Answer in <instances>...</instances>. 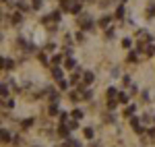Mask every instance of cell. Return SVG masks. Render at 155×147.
I'll list each match as a JSON object with an SVG mask.
<instances>
[{
    "label": "cell",
    "instance_id": "obj_1",
    "mask_svg": "<svg viewBox=\"0 0 155 147\" xmlns=\"http://www.w3.org/2000/svg\"><path fill=\"white\" fill-rule=\"evenodd\" d=\"M79 27H81V29H91V27H93V19H91L89 15H81V17H79Z\"/></svg>",
    "mask_w": 155,
    "mask_h": 147
},
{
    "label": "cell",
    "instance_id": "obj_2",
    "mask_svg": "<svg viewBox=\"0 0 155 147\" xmlns=\"http://www.w3.org/2000/svg\"><path fill=\"white\" fill-rule=\"evenodd\" d=\"M58 21H60V12H52V15H48V17L41 19V23L46 25V27H52L54 23H58Z\"/></svg>",
    "mask_w": 155,
    "mask_h": 147
},
{
    "label": "cell",
    "instance_id": "obj_3",
    "mask_svg": "<svg viewBox=\"0 0 155 147\" xmlns=\"http://www.w3.org/2000/svg\"><path fill=\"white\" fill-rule=\"evenodd\" d=\"M130 124H132V129H134L137 135H145V133H147V131L143 129V124H141V120H139L137 116H132V118H130Z\"/></svg>",
    "mask_w": 155,
    "mask_h": 147
},
{
    "label": "cell",
    "instance_id": "obj_4",
    "mask_svg": "<svg viewBox=\"0 0 155 147\" xmlns=\"http://www.w3.org/2000/svg\"><path fill=\"white\" fill-rule=\"evenodd\" d=\"M68 133H71V126H68V124H62V126L58 129V135H60V137H64V139L68 137Z\"/></svg>",
    "mask_w": 155,
    "mask_h": 147
},
{
    "label": "cell",
    "instance_id": "obj_5",
    "mask_svg": "<svg viewBox=\"0 0 155 147\" xmlns=\"http://www.w3.org/2000/svg\"><path fill=\"white\" fill-rule=\"evenodd\" d=\"M137 37H139V42H141V39H143V42H151V35H149L145 29H141V31L137 33Z\"/></svg>",
    "mask_w": 155,
    "mask_h": 147
},
{
    "label": "cell",
    "instance_id": "obj_6",
    "mask_svg": "<svg viewBox=\"0 0 155 147\" xmlns=\"http://www.w3.org/2000/svg\"><path fill=\"white\" fill-rule=\"evenodd\" d=\"M153 139H155V129H149L147 135H143V141H145V143H149V141H153Z\"/></svg>",
    "mask_w": 155,
    "mask_h": 147
},
{
    "label": "cell",
    "instance_id": "obj_7",
    "mask_svg": "<svg viewBox=\"0 0 155 147\" xmlns=\"http://www.w3.org/2000/svg\"><path fill=\"white\" fill-rule=\"evenodd\" d=\"M83 83L85 85H91V83H93V73H89V71L83 73Z\"/></svg>",
    "mask_w": 155,
    "mask_h": 147
},
{
    "label": "cell",
    "instance_id": "obj_8",
    "mask_svg": "<svg viewBox=\"0 0 155 147\" xmlns=\"http://www.w3.org/2000/svg\"><path fill=\"white\" fill-rule=\"evenodd\" d=\"M145 15H147V19H153L155 17V2H151V4L147 6V12H145Z\"/></svg>",
    "mask_w": 155,
    "mask_h": 147
},
{
    "label": "cell",
    "instance_id": "obj_9",
    "mask_svg": "<svg viewBox=\"0 0 155 147\" xmlns=\"http://www.w3.org/2000/svg\"><path fill=\"white\" fill-rule=\"evenodd\" d=\"M12 64H15V62H12L11 58H2V68H4V71H11Z\"/></svg>",
    "mask_w": 155,
    "mask_h": 147
},
{
    "label": "cell",
    "instance_id": "obj_10",
    "mask_svg": "<svg viewBox=\"0 0 155 147\" xmlns=\"http://www.w3.org/2000/svg\"><path fill=\"white\" fill-rule=\"evenodd\" d=\"M48 112H50V116H56V114H58V102H52V106L48 108Z\"/></svg>",
    "mask_w": 155,
    "mask_h": 147
},
{
    "label": "cell",
    "instance_id": "obj_11",
    "mask_svg": "<svg viewBox=\"0 0 155 147\" xmlns=\"http://www.w3.org/2000/svg\"><path fill=\"white\" fill-rule=\"evenodd\" d=\"M71 12L72 15H79V12H81V2H72L71 4Z\"/></svg>",
    "mask_w": 155,
    "mask_h": 147
},
{
    "label": "cell",
    "instance_id": "obj_12",
    "mask_svg": "<svg viewBox=\"0 0 155 147\" xmlns=\"http://www.w3.org/2000/svg\"><path fill=\"white\" fill-rule=\"evenodd\" d=\"M110 21H112V17H101V21H99V27H101V29H107Z\"/></svg>",
    "mask_w": 155,
    "mask_h": 147
},
{
    "label": "cell",
    "instance_id": "obj_13",
    "mask_svg": "<svg viewBox=\"0 0 155 147\" xmlns=\"http://www.w3.org/2000/svg\"><path fill=\"white\" fill-rule=\"evenodd\" d=\"M71 0H60V8H62V11H71Z\"/></svg>",
    "mask_w": 155,
    "mask_h": 147
},
{
    "label": "cell",
    "instance_id": "obj_14",
    "mask_svg": "<svg viewBox=\"0 0 155 147\" xmlns=\"http://www.w3.org/2000/svg\"><path fill=\"white\" fill-rule=\"evenodd\" d=\"M11 139H12V135L8 133V131H6V129H2V141H4V143H8Z\"/></svg>",
    "mask_w": 155,
    "mask_h": 147
},
{
    "label": "cell",
    "instance_id": "obj_15",
    "mask_svg": "<svg viewBox=\"0 0 155 147\" xmlns=\"http://www.w3.org/2000/svg\"><path fill=\"white\" fill-rule=\"evenodd\" d=\"M114 98H118V91H116L114 87H110V89H107V99H114Z\"/></svg>",
    "mask_w": 155,
    "mask_h": 147
},
{
    "label": "cell",
    "instance_id": "obj_16",
    "mask_svg": "<svg viewBox=\"0 0 155 147\" xmlns=\"http://www.w3.org/2000/svg\"><path fill=\"white\" fill-rule=\"evenodd\" d=\"M52 75H54V79H58V81L62 79V71H60L58 66H54V68H52Z\"/></svg>",
    "mask_w": 155,
    "mask_h": 147
},
{
    "label": "cell",
    "instance_id": "obj_17",
    "mask_svg": "<svg viewBox=\"0 0 155 147\" xmlns=\"http://www.w3.org/2000/svg\"><path fill=\"white\" fill-rule=\"evenodd\" d=\"M118 104H128V95H126V93H118Z\"/></svg>",
    "mask_w": 155,
    "mask_h": 147
},
{
    "label": "cell",
    "instance_id": "obj_18",
    "mask_svg": "<svg viewBox=\"0 0 155 147\" xmlns=\"http://www.w3.org/2000/svg\"><path fill=\"white\" fill-rule=\"evenodd\" d=\"M21 17H23L21 12H15V15H12V19H11L12 25H19V23H21Z\"/></svg>",
    "mask_w": 155,
    "mask_h": 147
},
{
    "label": "cell",
    "instance_id": "obj_19",
    "mask_svg": "<svg viewBox=\"0 0 155 147\" xmlns=\"http://www.w3.org/2000/svg\"><path fill=\"white\" fill-rule=\"evenodd\" d=\"M66 68H77V62L72 60L71 56H68V58H66Z\"/></svg>",
    "mask_w": 155,
    "mask_h": 147
},
{
    "label": "cell",
    "instance_id": "obj_20",
    "mask_svg": "<svg viewBox=\"0 0 155 147\" xmlns=\"http://www.w3.org/2000/svg\"><path fill=\"white\" fill-rule=\"evenodd\" d=\"M145 54H147V56H153V54H155V46H151V44H149V46L145 48Z\"/></svg>",
    "mask_w": 155,
    "mask_h": 147
},
{
    "label": "cell",
    "instance_id": "obj_21",
    "mask_svg": "<svg viewBox=\"0 0 155 147\" xmlns=\"http://www.w3.org/2000/svg\"><path fill=\"white\" fill-rule=\"evenodd\" d=\"M71 116L74 118V120H81V118H83V112H81V110H74V112L71 114Z\"/></svg>",
    "mask_w": 155,
    "mask_h": 147
},
{
    "label": "cell",
    "instance_id": "obj_22",
    "mask_svg": "<svg viewBox=\"0 0 155 147\" xmlns=\"http://www.w3.org/2000/svg\"><path fill=\"white\" fill-rule=\"evenodd\" d=\"M116 19H124V6H118V11H116Z\"/></svg>",
    "mask_w": 155,
    "mask_h": 147
},
{
    "label": "cell",
    "instance_id": "obj_23",
    "mask_svg": "<svg viewBox=\"0 0 155 147\" xmlns=\"http://www.w3.org/2000/svg\"><path fill=\"white\" fill-rule=\"evenodd\" d=\"M134 114V106H126V110H124V116H132Z\"/></svg>",
    "mask_w": 155,
    "mask_h": 147
},
{
    "label": "cell",
    "instance_id": "obj_24",
    "mask_svg": "<svg viewBox=\"0 0 155 147\" xmlns=\"http://www.w3.org/2000/svg\"><path fill=\"white\" fill-rule=\"evenodd\" d=\"M85 137H87V139H93V129H91V126L85 129Z\"/></svg>",
    "mask_w": 155,
    "mask_h": 147
},
{
    "label": "cell",
    "instance_id": "obj_25",
    "mask_svg": "<svg viewBox=\"0 0 155 147\" xmlns=\"http://www.w3.org/2000/svg\"><path fill=\"white\" fill-rule=\"evenodd\" d=\"M58 87H60V89H68V81L60 79V81H58Z\"/></svg>",
    "mask_w": 155,
    "mask_h": 147
},
{
    "label": "cell",
    "instance_id": "obj_26",
    "mask_svg": "<svg viewBox=\"0 0 155 147\" xmlns=\"http://www.w3.org/2000/svg\"><path fill=\"white\" fill-rule=\"evenodd\" d=\"M60 62H62V56H60V54H58V56H54V58H52V64H54V66H58Z\"/></svg>",
    "mask_w": 155,
    "mask_h": 147
},
{
    "label": "cell",
    "instance_id": "obj_27",
    "mask_svg": "<svg viewBox=\"0 0 155 147\" xmlns=\"http://www.w3.org/2000/svg\"><path fill=\"white\" fill-rule=\"evenodd\" d=\"M31 6H33V11H39V8H41V0H33Z\"/></svg>",
    "mask_w": 155,
    "mask_h": 147
},
{
    "label": "cell",
    "instance_id": "obj_28",
    "mask_svg": "<svg viewBox=\"0 0 155 147\" xmlns=\"http://www.w3.org/2000/svg\"><path fill=\"white\" fill-rule=\"evenodd\" d=\"M116 104H118V99H110V102H107V108H110V110H114V108H116Z\"/></svg>",
    "mask_w": 155,
    "mask_h": 147
},
{
    "label": "cell",
    "instance_id": "obj_29",
    "mask_svg": "<svg viewBox=\"0 0 155 147\" xmlns=\"http://www.w3.org/2000/svg\"><path fill=\"white\" fill-rule=\"evenodd\" d=\"M60 122H68V114L66 112H60Z\"/></svg>",
    "mask_w": 155,
    "mask_h": 147
},
{
    "label": "cell",
    "instance_id": "obj_30",
    "mask_svg": "<svg viewBox=\"0 0 155 147\" xmlns=\"http://www.w3.org/2000/svg\"><path fill=\"white\" fill-rule=\"evenodd\" d=\"M2 104H4V108H12V99H8V98H4Z\"/></svg>",
    "mask_w": 155,
    "mask_h": 147
},
{
    "label": "cell",
    "instance_id": "obj_31",
    "mask_svg": "<svg viewBox=\"0 0 155 147\" xmlns=\"http://www.w3.org/2000/svg\"><path fill=\"white\" fill-rule=\"evenodd\" d=\"M128 62H137V52H130L128 54Z\"/></svg>",
    "mask_w": 155,
    "mask_h": 147
},
{
    "label": "cell",
    "instance_id": "obj_32",
    "mask_svg": "<svg viewBox=\"0 0 155 147\" xmlns=\"http://www.w3.org/2000/svg\"><path fill=\"white\" fill-rule=\"evenodd\" d=\"M17 6H19V11H27V8H29L25 2H17Z\"/></svg>",
    "mask_w": 155,
    "mask_h": 147
},
{
    "label": "cell",
    "instance_id": "obj_33",
    "mask_svg": "<svg viewBox=\"0 0 155 147\" xmlns=\"http://www.w3.org/2000/svg\"><path fill=\"white\" fill-rule=\"evenodd\" d=\"M83 99H91V91L85 89V91H83Z\"/></svg>",
    "mask_w": 155,
    "mask_h": 147
},
{
    "label": "cell",
    "instance_id": "obj_34",
    "mask_svg": "<svg viewBox=\"0 0 155 147\" xmlns=\"http://www.w3.org/2000/svg\"><path fill=\"white\" fill-rule=\"evenodd\" d=\"M130 44H132L130 39H122V46H124V48H130Z\"/></svg>",
    "mask_w": 155,
    "mask_h": 147
},
{
    "label": "cell",
    "instance_id": "obj_35",
    "mask_svg": "<svg viewBox=\"0 0 155 147\" xmlns=\"http://www.w3.org/2000/svg\"><path fill=\"white\" fill-rule=\"evenodd\" d=\"M0 91H2V99L6 98V93H8V89H6V85H2V89H0Z\"/></svg>",
    "mask_w": 155,
    "mask_h": 147
},
{
    "label": "cell",
    "instance_id": "obj_36",
    "mask_svg": "<svg viewBox=\"0 0 155 147\" xmlns=\"http://www.w3.org/2000/svg\"><path fill=\"white\" fill-rule=\"evenodd\" d=\"M106 37H110V39H112V37H114V31H112V29H107V31H106Z\"/></svg>",
    "mask_w": 155,
    "mask_h": 147
},
{
    "label": "cell",
    "instance_id": "obj_37",
    "mask_svg": "<svg viewBox=\"0 0 155 147\" xmlns=\"http://www.w3.org/2000/svg\"><path fill=\"white\" fill-rule=\"evenodd\" d=\"M118 2H122V4H124V2H126V0H118Z\"/></svg>",
    "mask_w": 155,
    "mask_h": 147
},
{
    "label": "cell",
    "instance_id": "obj_38",
    "mask_svg": "<svg viewBox=\"0 0 155 147\" xmlns=\"http://www.w3.org/2000/svg\"><path fill=\"white\" fill-rule=\"evenodd\" d=\"M2 2H11V0H2Z\"/></svg>",
    "mask_w": 155,
    "mask_h": 147
},
{
    "label": "cell",
    "instance_id": "obj_39",
    "mask_svg": "<svg viewBox=\"0 0 155 147\" xmlns=\"http://www.w3.org/2000/svg\"><path fill=\"white\" fill-rule=\"evenodd\" d=\"M79 2H87V0H79Z\"/></svg>",
    "mask_w": 155,
    "mask_h": 147
}]
</instances>
